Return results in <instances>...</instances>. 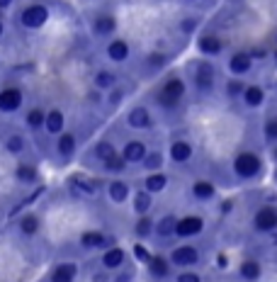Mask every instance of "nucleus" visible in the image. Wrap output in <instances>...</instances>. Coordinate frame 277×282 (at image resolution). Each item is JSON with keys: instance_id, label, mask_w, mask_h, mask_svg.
Here are the masks:
<instances>
[{"instance_id": "nucleus-13", "label": "nucleus", "mask_w": 277, "mask_h": 282, "mask_svg": "<svg viewBox=\"0 0 277 282\" xmlns=\"http://www.w3.org/2000/svg\"><path fill=\"white\" fill-rule=\"evenodd\" d=\"M54 151H56V156H58L61 161L73 158L76 151H78V137H76L73 132H63V134H58L56 141H54Z\"/></svg>"}, {"instance_id": "nucleus-54", "label": "nucleus", "mask_w": 277, "mask_h": 282, "mask_svg": "<svg viewBox=\"0 0 277 282\" xmlns=\"http://www.w3.org/2000/svg\"><path fill=\"white\" fill-rule=\"evenodd\" d=\"M0 20H2V15H0Z\"/></svg>"}, {"instance_id": "nucleus-53", "label": "nucleus", "mask_w": 277, "mask_h": 282, "mask_svg": "<svg viewBox=\"0 0 277 282\" xmlns=\"http://www.w3.org/2000/svg\"><path fill=\"white\" fill-rule=\"evenodd\" d=\"M275 61H277V49H275Z\"/></svg>"}, {"instance_id": "nucleus-51", "label": "nucleus", "mask_w": 277, "mask_h": 282, "mask_svg": "<svg viewBox=\"0 0 277 282\" xmlns=\"http://www.w3.org/2000/svg\"><path fill=\"white\" fill-rule=\"evenodd\" d=\"M273 158H275V161H277V146H275V151H273Z\"/></svg>"}, {"instance_id": "nucleus-46", "label": "nucleus", "mask_w": 277, "mask_h": 282, "mask_svg": "<svg viewBox=\"0 0 277 282\" xmlns=\"http://www.w3.org/2000/svg\"><path fill=\"white\" fill-rule=\"evenodd\" d=\"M88 100H90L92 105H100V102H102V93H100L97 88H92V90L88 93Z\"/></svg>"}, {"instance_id": "nucleus-33", "label": "nucleus", "mask_w": 277, "mask_h": 282, "mask_svg": "<svg viewBox=\"0 0 277 282\" xmlns=\"http://www.w3.org/2000/svg\"><path fill=\"white\" fill-rule=\"evenodd\" d=\"M114 153H119V151H117L114 141H110V139H100L95 146H92V151H90V156H92L95 161H100V163H105V161L112 158Z\"/></svg>"}, {"instance_id": "nucleus-22", "label": "nucleus", "mask_w": 277, "mask_h": 282, "mask_svg": "<svg viewBox=\"0 0 277 282\" xmlns=\"http://www.w3.org/2000/svg\"><path fill=\"white\" fill-rule=\"evenodd\" d=\"M44 132L49 134V137H58V134H63L66 132V114L63 110H58V107H51L49 112H46V124H44Z\"/></svg>"}, {"instance_id": "nucleus-29", "label": "nucleus", "mask_w": 277, "mask_h": 282, "mask_svg": "<svg viewBox=\"0 0 277 282\" xmlns=\"http://www.w3.org/2000/svg\"><path fill=\"white\" fill-rule=\"evenodd\" d=\"M132 207H134V212H137V217L141 214H151V209H153V195L148 192V190H137L134 195H132Z\"/></svg>"}, {"instance_id": "nucleus-34", "label": "nucleus", "mask_w": 277, "mask_h": 282, "mask_svg": "<svg viewBox=\"0 0 277 282\" xmlns=\"http://www.w3.org/2000/svg\"><path fill=\"white\" fill-rule=\"evenodd\" d=\"M241 100H243L246 107H253V110H255V107H260V105L265 102V90H263L260 85H246Z\"/></svg>"}, {"instance_id": "nucleus-36", "label": "nucleus", "mask_w": 277, "mask_h": 282, "mask_svg": "<svg viewBox=\"0 0 277 282\" xmlns=\"http://www.w3.org/2000/svg\"><path fill=\"white\" fill-rule=\"evenodd\" d=\"M143 170L146 173H158V170H163V166H166V153L163 151H148V156L143 158Z\"/></svg>"}, {"instance_id": "nucleus-42", "label": "nucleus", "mask_w": 277, "mask_h": 282, "mask_svg": "<svg viewBox=\"0 0 277 282\" xmlns=\"http://www.w3.org/2000/svg\"><path fill=\"white\" fill-rule=\"evenodd\" d=\"M105 95H107V97H105V102H107L110 107H119L127 93H124V88H122V85H117L114 90H110V93H105Z\"/></svg>"}, {"instance_id": "nucleus-8", "label": "nucleus", "mask_w": 277, "mask_h": 282, "mask_svg": "<svg viewBox=\"0 0 277 282\" xmlns=\"http://www.w3.org/2000/svg\"><path fill=\"white\" fill-rule=\"evenodd\" d=\"M202 231H204V219H202L199 214H185V217H180V219H178L175 238H183V241H187V238L199 236Z\"/></svg>"}, {"instance_id": "nucleus-23", "label": "nucleus", "mask_w": 277, "mask_h": 282, "mask_svg": "<svg viewBox=\"0 0 277 282\" xmlns=\"http://www.w3.org/2000/svg\"><path fill=\"white\" fill-rule=\"evenodd\" d=\"M100 263H102V268L105 270H119L124 263H127V251L124 248H119V246H112V248H105L102 251V258H100Z\"/></svg>"}, {"instance_id": "nucleus-55", "label": "nucleus", "mask_w": 277, "mask_h": 282, "mask_svg": "<svg viewBox=\"0 0 277 282\" xmlns=\"http://www.w3.org/2000/svg\"><path fill=\"white\" fill-rule=\"evenodd\" d=\"M190 2H194V0H190Z\"/></svg>"}, {"instance_id": "nucleus-39", "label": "nucleus", "mask_w": 277, "mask_h": 282, "mask_svg": "<svg viewBox=\"0 0 277 282\" xmlns=\"http://www.w3.org/2000/svg\"><path fill=\"white\" fill-rule=\"evenodd\" d=\"M143 63H146L148 71H161V68H166L170 63V54H166V51H151V54H146Z\"/></svg>"}, {"instance_id": "nucleus-31", "label": "nucleus", "mask_w": 277, "mask_h": 282, "mask_svg": "<svg viewBox=\"0 0 277 282\" xmlns=\"http://www.w3.org/2000/svg\"><path fill=\"white\" fill-rule=\"evenodd\" d=\"M46 112L49 110H44V107H32V110H27V114H25V127H27L29 132H42L44 129V124H46Z\"/></svg>"}, {"instance_id": "nucleus-6", "label": "nucleus", "mask_w": 277, "mask_h": 282, "mask_svg": "<svg viewBox=\"0 0 277 282\" xmlns=\"http://www.w3.org/2000/svg\"><path fill=\"white\" fill-rule=\"evenodd\" d=\"M170 263L175 265V268H180V270H187V268H192L199 263V248L192 246V243H180V246H175L173 251H170Z\"/></svg>"}, {"instance_id": "nucleus-40", "label": "nucleus", "mask_w": 277, "mask_h": 282, "mask_svg": "<svg viewBox=\"0 0 277 282\" xmlns=\"http://www.w3.org/2000/svg\"><path fill=\"white\" fill-rule=\"evenodd\" d=\"M243 90H246V83H243L241 78H229L226 85H224V93H226V97H229V100L241 97V95H243Z\"/></svg>"}, {"instance_id": "nucleus-28", "label": "nucleus", "mask_w": 277, "mask_h": 282, "mask_svg": "<svg viewBox=\"0 0 277 282\" xmlns=\"http://www.w3.org/2000/svg\"><path fill=\"white\" fill-rule=\"evenodd\" d=\"M15 180H17L20 185H34V183L39 180V170H37L34 163L20 161V163L15 166Z\"/></svg>"}, {"instance_id": "nucleus-38", "label": "nucleus", "mask_w": 277, "mask_h": 282, "mask_svg": "<svg viewBox=\"0 0 277 282\" xmlns=\"http://www.w3.org/2000/svg\"><path fill=\"white\" fill-rule=\"evenodd\" d=\"M127 168H129V163L124 161V156H122V153H114L112 158H107V161L102 163V170H105V173H110L112 178L122 175V173H124Z\"/></svg>"}, {"instance_id": "nucleus-10", "label": "nucleus", "mask_w": 277, "mask_h": 282, "mask_svg": "<svg viewBox=\"0 0 277 282\" xmlns=\"http://www.w3.org/2000/svg\"><path fill=\"white\" fill-rule=\"evenodd\" d=\"M127 127L129 129H137V132H146L153 127V114L148 107L143 105H134L127 110Z\"/></svg>"}, {"instance_id": "nucleus-2", "label": "nucleus", "mask_w": 277, "mask_h": 282, "mask_svg": "<svg viewBox=\"0 0 277 282\" xmlns=\"http://www.w3.org/2000/svg\"><path fill=\"white\" fill-rule=\"evenodd\" d=\"M231 168L236 173V178H241V180H253V178H258L260 170H263V158H260L258 153H253V151H241V153L233 158Z\"/></svg>"}, {"instance_id": "nucleus-47", "label": "nucleus", "mask_w": 277, "mask_h": 282, "mask_svg": "<svg viewBox=\"0 0 277 282\" xmlns=\"http://www.w3.org/2000/svg\"><path fill=\"white\" fill-rule=\"evenodd\" d=\"M110 270H100V273H95L92 275V282H112V278L107 275Z\"/></svg>"}, {"instance_id": "nucleus-15", "label": "nucleus", "mask_w": 277, "mask_h": 282, "mask_svg": "<svg viewBox=\"0 0 277 282\" xmlns=\"http://www.w3.org/2000/svg\"><path fill=\"white\" fill-rule=\"evenodd\" d=\"M66 190L73 195V199H83V197H92L95 192H97V188H95V183H90V180H85L81 175H71L68 180H66Z\"/></svg>"}, {"instance_id": "nucleus-30", "label": "nucleus", "mask_w": 277, "mask_h": 282, "mask_svg": "<svg viewBox=\"0 0 277 282\" xmlns=\"http://www.w3.org/2000/svg\"><path fill=\"white\" fill-rule=\"evenodd\" d=\"M168 183H170V178H168L163 170H158V173H146L143 190H148L151 195H158V192H163L168 188Z\"/></svg>"}, {"instance_id": "nucleus-49", "label": "nucleus", "mask_w": 277, "mask_h": 282, "mask_svg": "<svg viewBox=\"0 0 277 282\" xmlns=\"http://www.w3.org/2000/svg\"><path fill=\"white\" fill-rule=\"evenodd\" d=\"M12 2H15V0H0V10H7V7H12Z\"/></svg>"}, {"instance_id": "nucleus-17", "label": "nucleus", "mask_w": 277, "mask_h": 282, "mask_svg": "<svg viewBox=\"0 0 277 282\" xmlns=\"http://www.w3.org/2000/svg\"><path fill=\"white\" fill-rule=\"evenodd\" d=\"M146 268H148V275H151L153 280H166V278H170L173 263H170V258H166L163 253H153L148 258Z\"/></svg>"}, {"instance_id": "nucleus-9", "label": "nucleus", "mask_w": 277, "mask_h": 282, "mask_svg": "<svg viewBox=\"0 0 277 282\" xmlns=\"http://www.w3.org/2000/svg\"><path fill=\"white\" fill-rule=\"evenodd\" d=\"M194 156V146L190 139H175L170 143V148H168V158H170V163L173 166H185V163H190Z\"/></svg>"}, {"instance_id": "nucleus-44", "label": "nucleus", "mask_w": 277, "mask_h": 282, "mask_svg": "<svg viewBox=\"0 0 277 282\" xmlns=\"http://www.w3.org/2000/svg\"><path fill=\"white\" fill-rule=\"evenodd\" d=\"M194 29H197V20H194V17H185V20L180 22V32H185V34H192Z\"/></svg>"}, {"instance_id": "nucleus-25", "label": "nucleus", "mask_w": 277, "mask_h": 282, "mask_svg": "<svg viewBox=\"0 0 277 282\" xmlns=\"http://www.w3.org/2000/svg\"><path fill=\"white\" fill-rule=\"evenodd\" d=\"M114 29H117V17H114V15H97V17L92 20V25H90V32H92L95 37H100V39L112 37Z\"/></svg>"}, {"instance_id": "nucleus-5", "label": "nucleus", "mask_w": 277, "mask_h": 282, "mask_svg": "<svg viewBox=\"0 0 277 282\" xmlns=\"http://www.w3.org/2000/svg\"><path fill=\"white\" fill-rule=\"evenodd\" d=\"M78 243H81V248H85V251H97V248L105 251V248L117 246L114 236L100 231V229H88V231H83V234L78 236Z\"/></svg>"}, {"instance_id": "nucleus-3", "label": "nucleus", "mask_w": 277, "mask_h": 282, "mask_svg": "<svg viewBox=\"0 0 277 282\" xmlns=\"http://www.w3.org/2000/svg\"><path fill=\"white\" fill-rule=\"evenodd\" d=\"M192 85L197 93L207 95L214 90L217 85V68L212 61H194V68H192Z\"/></svg>"}, {"instance_id": "nucleus-11", "label": "nucleus", "mask_w": 277, "mask_h": 282, "mask_svg": "<svg viewBox=\"0 0 277 282\" xmlns=\"http://www.w3.org/2000/svg\"><path fill=\"white\" fill-rule=\"evenodd\" d=\"M105 195H107V199H110L112 204H124V202H129V197H132V188H129L127 180L112 178V180H107V185H105Z\"/></svg>"}, {"instance_id": "nucleus-4", "label": "nucleus", "mask_w": 277, "mask_h": 282, "mask_svg": "<svg viewBox=\"0 0 277 282\" xmlns=\"http://www.w3.org/2000/svg\"><path fill=\"white\" fill-rule=\"evenodd\" d=\"M46 22H49V10H46V5H42V2H32V5H27V7L20 12V25L25 29H29V32L42 29Z\"/></svg>"}, {"instance_id": "nucleus-26", "label": "nucleus", "mask_w": 277, "mask_h": 282, "mask_svg": "<svg viewBox=\"0 0 277 282\" xmlns=\"http://www.w3.org/2000/svg\"><path fill=\"white\" fill-rule=\"evenodd\" d=\"M197 49H199L204 56L214 58L224 51V42L217 37V34H202V37L197 39Z\"/></svg>"}, {"instance_id": "nucleus-12", "label": "nucleus", "mask_w": 277, "mask_h": 282, "mask_svg": "<svg viewBox=\"0 0 277 282\" xmlns=\"http://www.w3.org/2000/svg\"><path fill=\"white\" fill-rule=\"evenodd\" d=\"M119 153L124 156V161H127L129 166H141L143 158L148 156V148H146V143L141 139H129L119 148Z\"/></svg>"}, {"instance_id": "nucleus-32", "label": "nucleus", "mask_w": 277, "mask_h": 282, "mask_svg": "<svg viewBox=\"0 0 277 282\" xmlns=\"http://www.w3.org/2000/svg\"><path fill=\"white\" fill-rule=\"evenodd\" d=\"M178 219L180 217H175V214H163L161 219H156V236L158 238H175Z\"/></svg>"}, {"instance_id": "nucleus-18", "label": "nucleus", "mask_w": 277, "mask_h": 282, "mask_svg": "<svg viewBox=\"0 0 277 282\" xmlns=\"http://www.w3.org/2000/svg\"><path fill=\"white\" fill-rule=\"evenodd\" d=\"M190 195L197 202H209V199L217 197V185L209 178H197L192 185H190Z\"/></svg>"}, {"instance_id": "nucleus-35", "label": "nucleus", "mask_w": 277, "mask_h": 282, "mask_svg": "<svg viewBox=\"0 0 277 282\" xmlns=\"http://www.w3.org/2000/svg\"><path fill=\"white\" fill-rule=\"evenodd\" d=\"M25 148H27V139H25L20 132H12V134L5 137V151H7L10 156H22Z\"/></svg>"}, {"instance_id": "nucleus-21", "label": "nucleus", "mask_w": 277, "mask_h": 282, "mask_svg": "<svg viewBox=\"0 0 277 282\" xmlns=\"http://www.w3.org/2000/svg\"><path fill=\"white\" fill-rule=\"evenodd\" d=\"M119 85V76L112 71V68H100V71H95V76H92V88H97L100 93H110Z\"/></svg>"}, {"instance_id": "nucleus-7", "label": "nucleus", "mask_w": 277, "mask_h": 282, "mask_svg": "<svg viewBox=\"0 0 277 282\" xmlns=\"http://www.w3.org/2000/svg\"><path fill=\"white\" fill-rule=\"evenodd\" d=\"M22 105H25V93H22V88H17V85H5V88L0 90V112L2 114L20 112Z\"/></svg>"}, {"instance_id": "nucleus-41", "label": "nucleus", "mask_w": 277, "mask_h": 282, "mask_svg": "<svg viewBox=\"0 0 277 282\" xmlns=\"http://www.w3.org/2000/svg\"><path fill=\"white\" fill-rule=\"evenodd\" d=\"M263 137H265V141H270V143H277V114L265 119V124H263Z\"/></svg>"}, {"instance_id": "nucleus-52", "label": "nucleus", "mask_w": 277, "mask_h": 282, "mask_svg": "<svg viewBox=\"0 0 277 282\" xmlns=\"http://www.w3.org/2000/svg\"><path fill=\"white\" fill-rule=\"evenodd\" d=\"M273 241H275V246H277V236H275V238H273Z\"/></svg>"}, {"instance_id": "nucleus-48", "label": "nucleus", "mask_w": 277, "mask_h": 282, "mask_svg": "<svg viewBox=\"0 0 277 282\" xmlns=\"http://www.w3.org/2000/svg\"><path fill=\"white\" fill-rule=\"evenodd\" d=\"M134 253H137L138 260H143V263H148V258H151V253H146V248H143V246H137V248H134Z\"/></svg>"}, {"instance_id": "nucleus-20", "label": "nucleus", "mask_w": 277, "mask_h": 282, "mask_svg": "<svg viewBox=\"0 0 277 282\" xmlns=\"http://www.w3.org/2000/svg\"><path fill=\"white\" fill-rule=\"evenodd\" d=\"M250 68H253V56H250L248 51H233V54L229 56V71H231L236 78L246 76Z\"/></svg>"}, {"instance_id": "nucleus-45", "label": "nucleus", "mask_w": 277, "mask_h": 282, "mask_svg": "<svg viewBox=\"0 0 277 282\" xmlns=\"http://www.w3.org/2000/svg\"><path fill=\"white\" fill-rule=\"evenodd\" d=\"M112 282H134V270H122Z\"/></svg>"}, {"instance_id": "nucleus-19", "label": "nucleus", "mask_w": 277, "mask_h": 282, "mask_svg": "<svg viewBox=\"0 0 277 282\" xmlns=\"http://www.w3.org/2000/svg\"><path fill=\"white\" fill-rule=\"evenodd\" d=\"M17 231L25 236V238H34L39 231H42V217L37 212H25L20 219H17Z\"/></svg>"}, {"instance_id": "nucleus-24", "label": "nucleus", "mask_w": 277, "mask_h": 282, "mask_svg": "<svg viewBox=\"0 0 277 282\" xmlns=\"http://www.w3.org/2000/svg\"><path fill=\"white\" fill-rule=\"evenodd\" d=\"M76 278H78V265L73 260H63L54 265L49 282H76Z\"/></svg>"}, {"instance_id": "nucleus-27", "label": "nucleus", "mask_w": 277, "mask_h": 282, "mask_svg": "<svg viewBox=\"0 0 277 282\" xmlns=\"http://www.w3.org/2000/svg\"><path fill=\"white\" fill-rule=\"evenodd\" d=\"M132 231H134V236H137L138 241H148V238L156 234V219H153L151 214H141V217L134 219Z\"/></svg>"}, {"instance_id": "nucleus-14", "label": "nucleus", "mask_w": 277, "mask_h": 282, "mask_svg": "<svg viewBox=\"0 0 277 282\" xmlns=\"http://www.w3.org/2000/svg\"><path fill=\"white\" fill-rule=\"evenodd\" d=\"M105 56L112 63H127L129 56H132V47H129L127 39H110L105 44Z\"/></svg>"}, {"instance_id": "nucleus-37", "label": "nucleus", "mask_w": 277, "mask_h": 282, "mask_svg": "<svg viewBox=\"0 0 277 282\" xmlns=\"http://www.w3.org/2000/svg\"><path fill=\"white\" fill-rule=\"evenodd\" d=\"M238 275H241L246 282H258L260 280V275H263V268H260L258 260H243L241 268H238Z\"/></svg>"}, {"instance_id": "nucleus-43", "label": "nucleus", "mask_w": 277, "mask_h": 282, "mask_svg": "<svg viewBox=\"0 0 277 282\" xmlns=\"http://www.w3.org/2000/svg\"><path fill=\"white\" fill-rule=\"evenodd\" d=\"M175 282H202V275L187 268V270H183V273L175 275Z\"/></svg>"}, {"instance_id": "nucleus-16", "label": "nucleus", "mask_w": 277, "mask_h": 282, "mask_svg": "<svg viewBox=\"0 0 277 282\" xmlns=\"http://www.w3.org/2000/svg\"><path fill=\"white\" fill-rule=\"evenodd\" d=\"M253 226L255 231H263V234H270L277 229V209L275 207H260L255 214H253Z\"/></svg>"}, {"instance_id": "nucleus-50", "label": "nucleus", "mask_w": 277, "mask_h": 282, "mask_svg": "<svg viewBox=\"0 0 277 282\" xmlns=\"http://www.w3.org/2000/svg\"><path fill=\"white\" fill-rule=\"evenodd\" d=\"M5 34V25H2V20H0V37Z\"/></svg>"}, {"instance_id": "nucleus-1", "label": "nucleus", "mask_w": 277, "mask_h": 282, "mask_svg": "<svg viewBox=\"0 0 277 282\" xmlns=\"http://www.w3.org/2000/svg\"><path fill=\"white\" fill-rule=\"evenodd\" d=\"M185 93H187V83H185V78L183 76H178V73H170L166 81L161 83L158 88V93H156V105L158 107H163V110H178L180 107V102H183V97H185Z\"/></svg>"}]
</instances>
